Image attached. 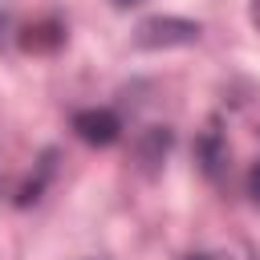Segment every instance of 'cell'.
<instances>
[{"instance_id":"obj_6","label":"cell","mask_w":260,"mask_h":260,"mask_svg":"<svg viewBox=\"0 0 260 260\" xmlns=\"http://www.w3.org/2000/svg\"><path fill=\"white\" fill-rule=\"evenodd\" d=\"M252 24L260 28V0H252Z\"/></svg>"},{"instance_id":"obj_7","label":"cell","mask_w":260,"mask_h":260,"mask_svg":"<svg viewBox=\"0 0 260 260\" xmlns=\"http://www.w3.org/2000/svg\"><path fill=\"white\" fill-rule=\"evenodd\" d=\"M114 4H118V8H130V4H138V0H114Z\"/></svg>"},{"instance_id":"obj_2","label":"cell","mask_w":260,"mask_h":260,"mask_svg":"<svg viewBox=\"0 0 260 260\" xmlns=\"http://www.w3.org/2000/svg\"><path fill=\"white\" fill-rule=\"evenodd\" d=\"M73 130L89 146H110L122 134V122H118L114 110H81V114H73Z\"/></svg>"},{"instance_id":"obj_8","label":"cell","mask_w":260,"mask_h":260,"mask_svg":"<svg viewBox=\"0 0 260 260\" xmlns=\"http://www.w3.org/2000/svg\"><path fill=\"white\" fill-rule=\"evenodd\" d=\"M187 260H215V256H203V252H199V256H187Z\"/></svg>"},{"instance_id":"obj_5","label":"cell","mask_w":260,"mask_h":260,"mask_svg":"<svg viewBox=\"0 0 260 260\" xmlns=\"http://www.w3.org/2000/svg\"><path fill=\"white\" fill-rule=\"evenodd\" d=\"M248 195L252 199H260V162L252 167V175H248Z\"/></svg>"},{"instance_id":"obj_1","label":"cell","mask_w":260,"mask_h":260,"mask_svg":"<svg viewBox=\"0 0 260 260\" xmlns=\"http://www.w3.org/2000/svg\"><path fill=\"white\" fill-rule=\"evenodd\" d=\"M199 32L203 28L183 16H146L134 28V45L138 49H175V45H195Z\"/></svg>"},{"instance_id":"obj_4","label":"cell","mask_w":260,"mask_h":260,"mask_svg":"<svg viewBox=\"0 0 260 260\" xmlns=\"http://www.w3.org/2000/svg\"><path fill=\"white\" fill-rule=\"evenodd\" d=\"M199 158H203V171H215V167H219L223 150H219V138H215V134L199 138Z\"/></svg>"},{"instance_id":"obj_3","label":"cell","mask_w":260,"mask_h":260,"mask_svg":"<svg viewBox=\"0 0 260 260\" xmlns=\"http://www.w3.org/2000/svg\"><path fill=\"white\" fill-rule=\"evenodd\" d=\"M171 142H175V134H171L167 126H146V130L138 134V158H142V162H162L167 150H171Z\"/></svg>"}]
</instances>
